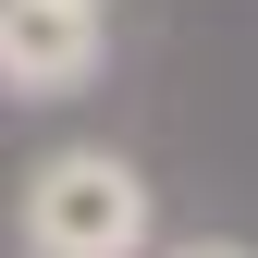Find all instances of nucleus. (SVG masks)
Listing matches in <instances>:
<instances>
[{"mask_svg":"<svg viewBox=\"0 0 258 258\" xmlns=\"http://www.w3.org/2000/svg\"><path fill=\"white\" fill-rule=\"evenodd\" d=\"M160 258H258V246H209V234H197V246H160Z\"/></svg>","mask_w":258,"mask_h":258,"instance_id":"nucleus-3","label":"nucleus"},{"mask_svg":"<svg viewBox=\"0 0 258 258\" xmlns=\"http://www.w3.org/2000/svg\"><path fill=\"white\" fill-rule=\"evenodd\" d=\"M0 13H13V0H0Z\"/></svg>","mask_w":258,"mask_h":258,"instance_id":"nucleus-4","label":"nucleus"},{"mask_svg":"<svg viewBox=\"0 0 258 258\" xmlns=\"http://www.w3.org/2000/svg\"><path fill=\"white\" fill-rule=\"evenodd\" d=\"M99 74V0H13L0 13V86L13 99H74Z\"/></svg>","mask_w":258,"mask_h":258,"instance_id":"nucleus-2","label":"nucleus"},{"mask_svg":"<svg viewBox=\"0 0 258 258\" xmlns=\"http://www.w3.org/2000/svg\"><path fill=\"white\" fill-rule=\"evenodd\" d=\"M13 234H25V258H148L160 246V197L111 148H49L25 172V197H13Z\"/></svg>","mask_w":258,"mask_h":258,"instance_id":"nucleus-1","label":"nucleus"}]
</instances>
